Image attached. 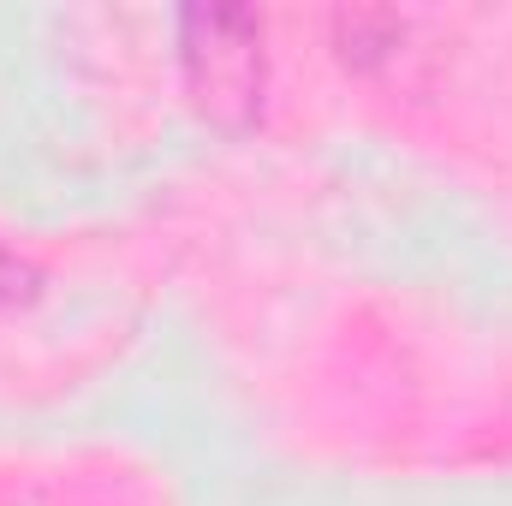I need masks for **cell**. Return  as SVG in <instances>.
I'll return each mask as SVG.
<instances>
[{"mask_svg": "<svg viewBox=\"0 0 512 506\" xmlns=\"http://www.w3.org/2000/svg\"><path fill=\"white\" fill-rule=\"evenodd\" d=\"M30 292H36V274H30V268H24L12 251H6V245H0V310L24 304Z\"/></svg>", "mask_w": 512, "mask_h": 506, "instance_id": "7a4b0ae2", "label": "cell"}, {"mask_svg": "<svg viewBox=\"0 0 512 506\" xmlns=\"http://www.w3.org/2000/svg\"><path fill=\"white\" fill-rule=\"evenodd\" d=\"M179 54L191 72V90L215 114H251L262 84V24L256 12H185L179 18Z\"/></svg>", "mask_w": 512, "mask_h": 506, "instance_id": "6da1fadb", "label": "cell"}]
</instances>
